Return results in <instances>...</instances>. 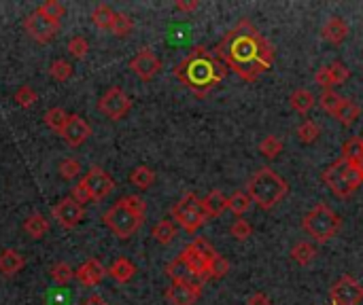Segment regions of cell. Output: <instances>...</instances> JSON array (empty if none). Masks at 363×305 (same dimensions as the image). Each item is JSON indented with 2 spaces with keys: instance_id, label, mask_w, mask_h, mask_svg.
<instances>
[{
  "instance_id": "obj_1",
  "label": "cell",
  "mask_w": 363,
  "mask_h": 305,
  "mask_svg": "<svg viewBox=\"0 0 363 305\" xmlns=\"http://www.w3.org/2000/svg\"><path fill=\"white\" fill-rule=\"evenodd\" d=\"M212 51L247 83L257 81L274 64L272 43L249 20H240L230 28Z\"/></svg>"
},
{
  "instance_id": "obj_2",
  "label": "cell",
  "mask_w": 363,
  "mask_h": 305,
  "mask_svg": "<svg viewBox=\"0 0 363 305\" xmlns=\"http://www.w3.org/2000/svg\"><path fill=\"white\" fill-rule=\"evenodd\" d=\"M228 74V66L204 45L193 47L177 66L174 76L198 98H206L212 90L221 85Z\"/></svg>"
},
{
  "instance_id": "obj_3",
  "label": "cell",
  "mask_w": 363,
  "mask_h": 305,
  "mask_svg": "<svg viewBox=\"0 0 363 305\" xmlns=\"http://www.w3.org/2000/svg\"><path fill=\"white\" fill-rule=\"evenodd\" d=\"M247 193L259 210H272L287 197L289 185L280 174H276L272 168L263 166L249 178Z\"/></svg>"
},
{
  "instance_id": "obj_4",
  "label": "cell",
  "mask_w": 363,
  "mask_h": 305,
  "mask_svg": "<svg viewBox=\"0 0 363 305\" xmlns=\"http://www.w3.org/2000/svg\"><path fill=\"white\" fill-rule=\"evenodd\" d=\"M321 180L329 191L340 197L348 199L361 185H363V172L344 155H340L331 166H327L321 174Z\"/></svg>"
},
{
  "instance_id": "obj_5",
  "label": "cell",
  "mask_w": 363,
  "mask_h": 305,
  "mask_svg": "<svg viewBox=\"0 0 363 305\" xmlns=\"http://www.w3.org/2000/svg\"><path fill=\"white\" fill-rule=\"evenodd\" d=\"M302 227L315 242L325 244L331 238H336V234L340 232L342 218L334 212V208H329V204L321 201L306 212V216L302 218Z\"/></svg>"
},
{
  "instance_id": "obj_6",
  "label": "cell",
  "mask_w": 363,
  "mask_h": 305,
  "mask_svg": "<svg viewBox=\"0 0 363 305\" xmlns=\"http://www.w3.org/2000/svg\"><path fill=\"white\" fill-rule=\"evenodd\" d=\"M102 220H104V225L111 229V232H113L117 238L128 240V238H132V236L138 232V229L142 227L144 216L138 214V212H134V210L123 201V197H121L115 206H111V208L104 212Z\"/></svg>"
},
{
  "instance_id": "obj_7",
  "label": "cell",
  "mask_w": 363,
  "mask_h": 305,
  "mask_svg": "<svg viewBox=\"0 0 363 305\" xmlns=\"http://www.w3.org/2000/svg\"><path fill=\"white\" fill-rule=\"evenodd\" d=\"M172 214V220L179 222V227L183 229V232L187 234H196L200 227H204L210 218L208 214L204 212L202 208V199L196 195V193H185L170 210Z\"/></svg>"
},
{
  "instance_id": "obj_8",
  "label": "cell",
  "mask_w": 363,
  "mask_h": 305,
  "mask_svg": "<svg viewBox=\"0 0 363 305\" xmlns=\"http://www.w3.org/2000/svg\"><path fill=\"white\" fill-rule=\"evenodd\" d=\"M331 305H359L363 301V284L352 276H342L329 288Z\"/></svg>"
},
{
  "instance_id": "obj_9",
  "label": "cell",
  "mask_w": 363,
  "mask_h": 305,
  "mask_svg": "<svg viewBox=\"0 0 363 305\" xmlns=\"http://www.w3.org/2000/svg\"><path fill=\"white\" fill-rule=\"evenodd\" d=\"M130 108H132V100H130V96L121 90V87H111V90H107V94L100 98V102H98V111L102 113V115H107L111 121H119V119H123L128 113H130Z\"/></svg>"
},
{
  "instance_id": "obj_10",
  "label": "cell",
  "mask_w": 363,
  "mask_h": 305,
  "mask_svg": "<svg viewBox=\"0 0 363 305\" xmlns=\"http://www.w3.org/2000/svg\"><path fill=\"white\" fill-rule=\"evenodd\" d=\"M202 284L200 280H174L166 288V301L170 305H196L202 297Z\"/></svg>"
},
{
  "instance_id": "obj_11",
  "label": "cell",
  "mask_w": 363,
  "mask_h": 305,
  "mask_svg": "<svg viewBox=\"0 0 363 305\" xmlns=\"http://www.w3.org/2000/svg\"><path fill=\"white\" fill-rule=\"evenodd\" d=\"M132 72L138 76L140 81H151L153 76L162 70V59L156 55L151 47H142L132 59H130Z\"/></svg>"
},
{
  "instance_id": "obj_12",
  "label": "cell",
  "mask_w": 363,
  "mask_h": 305,
  "mask_svg": "<svg viewBox=\"0 0 363 305\" xmlns=\"http://www.w3.org/2000/svg\"><path fill=\"white\" fill-rule=\"evenodd\" d=\"M24 28H26V34L30 38H34L36 43L45 45V43H51L60 30V24H53L51 20H47L45 15H41L39 11H32L26 22H24Z\"/></svg>"
},
{
  "instance_id": "obj_13",
  "label": "cell",
  "mask_w": 363,
  "mask_h": 305,
  "mask_svg": "<svg viewBox=\"0 0 363 305\" xmlns=\"http://www.w3.org/2000/svg\"><path fill=\"white\" fill-rule=\"evenodd\" d=\"M83 185H85L92 201H102V199H107L115 191V180L102 168H92L83 176Z\"/></svg>"
},
{
  "instance_id": "obj_14",
  "label": "cell",
  "mask_w": 363,
  "mask_h": 305,
  "mask_svg": "<svg viewBox=\"0 0 363 305\" xmlns=\"http://www.w3.org/2000/svg\"><path fill=\"white\" fill-rule=\"evenodd\" d=\"M348 76H350V70L346 68V64H342L340 59H336V62H331V64H327V66H323V68L317 70L315 83L319 87H323V92H329L331 87L346 83Z\"/></svg>"
},
{
  "instance_id": "obj_15",
  "label": "cell",
  "mask_w": 363,
  "mask_h": 305,
  "mask_svg": "<svg viewBox=\"0 0 363 305\" xmlns=\"http://www.w3.org/2000/svg\"><path fill=\"white\" fill-rule=\"evenodd\" d=\"M85 216V210L81 204H77L72 197H66L53 206V218L64 227V229H75Z\"/></svg>"
},
{
  "instance_id": "obj_16",
  "label": "cell",
  "mask_w": 363,
  "mask_h": 305,
  "mask_svg": "<svg viewBox=\"0 0 363 305\" xmlns=\"http://www.w3.org/2000/svg\"><path fill=\"white\" fill-rule=\"evenodd\" d=\"M64 138V142L72 148L81 146L90 136H92V125L81 117V115H70L66 121V127L60 134Z\"/></svg>"
},
{
  "instance_id": "obj_17",
  "label": "cell",
  "mask_w": 363,
  "mask_h": 305,
  "mask_svg": "<svg viewBox=\"0 0 363 305\" xmlns=\"http://www.w3.org/2000/svg\"><path fill=\"white\" fill-rule=\"evenodd\" d=\"M181 261L185 263V267H187V271H189V276H193V278H198L200 282H204V280H208V267H210V261L196 248V244L191 242V244H187L183 250H181Z\"/></svg>"
},
{
  "instance_id": "obj_18",
  "label": "cell",
  "mask_w": 363,
  "mask_h": 305,
  "mask_svg": "<svg viewBox=\"0 0 363 305\" xmlns=\"http://www.w3.org/2000/svg\"><path fill=\"white\" fill-rule=\"evenodd\" d=\"M104 276H109V269L98 259H90L75 271V278L85 286H98L104 280Z\"/></svg>"
},
{
  "instance_id": "obj_19",
  "label": "cell",
  "mask_w": 363,
  "mask_h": 305,
  "mask_svg": "<svg viewBox=\"0 0 363 305\" xmlns=\"http://www.w3.org/2000/svg\"><path fill=\"white\" fill-rule=\"evenodd\" d=\"M321 34H323V38H325L327 43L340 45V43H344L346 36H348V24H346L342 17H338V15H336V17H329V20L325 22Z\"/></svg>"
},
{
  "instance_id": "obj_20",
  "label": "cell",
  "mask_w": 363,
  "mask_h": 305,
  "mask_svg": "<svg viewBox=\"0 0 363 305\" xmlns=\"http://www.w3.org/2000/svg\"><path fill=\"white\" fill-rule=\"evenodd\" d=\"M202 208L208 214V218H217L228 210V197L219 189H214V191H210L208 195L202 197Z\"/></svg>"
},
{
  "instance_id": "obj_21",
  "label": "cell",
  "mask_w": 363,
  "mask_h": 305,
  "mask_svg": "<svg viewBox=\"0 0 363 305\" xmlns=\"http://www.w3.org/2000/svg\"><path fill=\"white\" fill-rule=\"evenodd\" d=\"M24 265H26V259L18 250L7 248L0 253V274L3 276H15L24 269Z\"/></svg>"
},
{
  "instance_id": "obj_22",
  "label": "cell",
  "mask_w": 363,
  "mask_h": 305,
  "mask_svg": "<svg viewBox=\"0 0 363 305\" xmlns=\"http://www.w3.org/2000/svg\"><path fill=\"white\" fill-rule=\"evenodd\" d=\"M109 276H111L115 282H119V284H128V282L136 276V265H134L130 259L119 257V259H115L113 265L109 267Z\"/></svg>"
},
{
  "instance_id": "obj_23",
  "label": "cell",
  "mask_w": 363,
  "mask_h": 305,
  "mask_svg": "<svg viewBox=\"0 0 363 305\" xmlns=\"http://www.w3.org/2000/svg\"><path fill=\"white\" fill-rule=\"evenodd\" d=\"M24 232H26L30 238L39 240V238H43V236L49 232V220H47L41 212H34V214H30V216L26 218V222H24Z\"/></svg>"
},
{
  "instance_id": "obj_24",
  "label": "cell",
  "mask_w": 363,
  "mask_h": 305,
  "mask_svg": "<svg viewBox=\"0 0 363 305\" xmlns=\"http://www.w3.org/2000/svg\"><path fill=\"white\" fill-rule=\"evenodd\" d=\"M342 155L348 157L361 172H363V138H348L342 144Z\"/></svg>"
},
{
  "instance_id": "obj_25",
  "label": "cell",
  "mask_w": 363,
  "mask_h": 305,
  "mask_svg": "<svg viewBox=\"0 0 363 305\" xmlns=\"http://www.w3.org/2000/svg\"><path fill=\"white\" fill-rule=\"evenodd\" d=\"M289 104L292 108L300 115H306L315 104H317V98L308 92V90H296L292 96H289Z\"/></svg>"
},
{
  "instance_id": "obj_26",
  "label": "cell",
  "mask_w": 363,
  "mask_h": 305,
  "mask_svg": "<svg viewBox=\"0 0 363 305\" xmlns=\"http://www.w3.org/2000/svg\"><path fill=\"white\" fill-rule=\"evenodd\" d=\"M315 257H317V248H315V244H310V242H298V244L292 248V259H294L298 265H302V267L310 265V263L315 261Z\"/></svg>"
},
{
  "instance_id": "obj_27",
  "label": "cell",
  "mask_w": 363,
  "mask_h": 305,
  "mask_svg": "<svg viewBox=\"0 0 363 305\" xmlns=\"http://www.w3.org/2000/svg\"><path fill=\"white\" fill-rule=\"evenodd\" d=\"M130 183H132L134 187H138V189L144 191V189H149V187L156 183V172H153L149 166H138V168L132 170Z\"/></svg>"
},
{
  "instance_id": "obj_28",
  "label": "cell",
  "mask_w": 363,
  "mask_h": 305,
  "mask_svg": "<svg viewBox=\"0 0 363 305\" xmlns=\"http://www.w3.org/2000/svg\"><path fill=\"white\" fill-rule=\"evenodd\" d=\"M153 238H156V242H160L162 246H168L174 238H177V227H174V222L172 220H168V218H164V220H160L156 227H153Z\"/></svg>"
},
{
  "instance_id": "obj_29",
  "label": "cell",
  "mask_w": 363,
  "mask_h": 305,
  "mask_svg": "<svg viewBox=\"0 0 363 305\" xmlns=\"http://www.w3.org/2000/svg\"><path fill=\"white\" fill-rule=\"evenodd\" d=\"M359 115H361L359 104H357L355 100H346V98H344L342 106H340V108H338V113H336V119H338L342 125L350 127V125L359 119Z\"/></svg>"
},
{
  "instance_id": "obj_30",
  "label": "cell",
  "mask_w": 363,
  "mask_h": 305,
  "mask_svg": "<svg viewBox=\"0 0 363 305\" xmlns=\"http://www.w3.org/2000/svg\"><path fill=\"white\" fill-rule=\"evenodd\" d=\"M251 197L247 191H234L230 197H228V210L234 212L238 218H242V214H247V210L251 208Z\"/></svg>"
},
{
  "instance_id": "obj_31",
  "label": "cell",
  "mask_w": 363,
  "mask_h": 305,
  "mask_svg": "<svg viewBox=\"0 0 363 305\" xmlns=\"http://www.w3.org/2000/svg\"><path fill=\"white\" fill-rule=\"evenodd\" d=\"M113 20H115V11H113L109 5H96V7H94V11H92V22H94L96 28H100V30H111Z\"/></svg>"
},
{
  "instance_id": "obj_32",
  "label": "cell",
  "mask_w": 363,
  "mask_h": 305,
  "mask_svg": "<svg viewBox=\"0 0 363 305\" xmlns=\"http://www.w3.org/2000/svg\"><path fill=\"white\" fill-rule=\"evenodd\" d=\"M282 140L280 138H276V136H266L261 142H259V152L263 157H268V159H274V157H278L280 152H282Z\"/></svg>"
},
{
  "instance_id": "obj_33",
  "label": "cell",
  "mask_w": 363,
  "mask_h": 305,
  "mask_svg": "<svg viewBox=\"0 0 363 305\" xmlns=\"http://www.w3.org/2000/svg\"><path fill=\"white\" fill-rule=\"evenodd\" d=\"M68 113L64 111V108H60V106H55V108H49L47 113H45V123L53 129V132H57V134H62V129L66 127V121H68Z\"/></svg>"
},
{
  "instance_id": "obj_34",
  "label": "cell",
  "mask_w": 363,
  "mask_h": 305,
  "mask_svg": "<svg viewBox=\"0 0 363 305\" xmlns=\"http://www.w3.org/2000/svg\"><path fill=\"white\" fill-rule=\"evenodd\" d=\"M342 102H344V98L342 96H338L336 92H323L321 96H319V106L323 108V113H327V115H331V117H336V113H338V108L342 106Z\"/></svg>"
},
{
  "instance_id": "obj_35",
  "label": "cell",
  "mask_w": 363,
  "mask_h": 305,
  "mask_svg": "<svg viewBox=\"0 0 363 305\" xmlns=\"http://www.w3.org/2000/svg\"><path fill=\"white\" fill-rule=\"evenodd\" d=\"M36 11H39L41 15H45L47 20H51L53 24H60V20H62L64 13H66L64 5L57 3V0H47V3H43Z\"/></svg>"
},
{
  "instance_id": "obj_36",
  "label": "cell",
  "mask_w": 363,
  "mask_h": 305,
  "mask_svg": "<svg viewBox=\"0 0 363 305\" xmlns=\"http://www.w3.org/2000/svg\"><path fill=\"white\" fill-rule=\"evenodd\" d=\"M134 30V22L130 15L125 13H115V20H113V26H111V32L119 38H125L130 32Z\"/></svg>"
},
{
  "instance_id": "obj_37",
  "label": "cell",
  "mask_w": 363,
  "mask_h": 305,
  "mask_svg": "<svg viewBox=\"0 0 363 305\" xmlns=\"http://www.w3.org/2000/svg\"><path fill=\"white\" fill-rule=\"evenodd\" d=\"M51 278H53V282H55V284L66 286L72 278H75V269H72L68 263L60 261V263H55V265L51 267Z\"/></svg>"
},
{
  "instance_id": "obj_38",
  "label": "cell",
  "mask_w": 363,
  "mask_h": 305,
  "mask_svg": "<svg viewBox=\"0 0 363 305\" xmlns=\"http://www.w3.org/2000/svg\"><path fill=\"white\" fill-rule=\"evenodd\" d=\"M319 136H321V125H319L317 121H304V123L298 127V138H300V142H304V144H313Z\"/></svg>"
},
{
  "instance_id": "obj_39",
  "label": "cell",
  "mask_w": 363,
  "mask_h": 305,
  "mask_svg": "<svg viewBox=\"0 0 363 305\" xmlns=\"http://www.w3.org/2000/svg\"><path fill=\"white\" fill-rule=\"evenodd\" d=\"M49 74L53 76L55 81L64 83V81H68L70 76H72V64L66 62V59H55V62H51V66H49Z\"/></svg>"
},
{
  "instance_id": "obj_40",
  "label": "cell",
  "mask_w": 363,
  "mask_h": 305,
  "mask_svg": "<svg viewBox=\"0 0 363 305\" xmlns=\"http://www.w3.org/2000/svg\"><path fill=\"white\" fill-rule=\"evenodd\" d=\"M230 236H232L234 240H238V242L249 240V238L253 236V227H251V222L245 220V218H236V220L232 222V227H230Z\"/></svg>"
},
{
  "instance_id": "obj_41",
  "label": "cell",
  "mask_w": 363,
  "mask_h": 305,
  "mask_svg": "<svg viewBox=\"0 0 363 305\" xmlns=\"http://www.w3.org/2000/svg\"><path fill=\"white\" fill-rule=\"evenodd\" d=\"M230 271V261L221 255H217L212 261H210V267H208V280H219L224 276H228Z\"/></svg>"
},
{
  "instance_id": "obj_42",
  "label": "cell",
  "mask_w": 363,
  "mask_h": 305,
  "mask_svg": "<svg viewBox=\"0 0 363 305\" xmlns=\"http://www.w3.org/2000/svg\"><path fill=\"white\" fill-rule=\"evenodd\" d=\"M68 51H70V55H72V57L83 59V57L88 55V51H90V43H88V38H85V36H72V38L68 41Z\"/></svg>"
},
{
  "instance_id": "obj_43",
  "label": "cell",
  "mask_w": 363,
  "mask_h": 305,
  "mask_svg": "<svg viewBox=\"0 0 363 305\" xmlns=\"http://www.w3.org/2000/svg\"><path fill=\"white\" fill-rule=\"evenodd\" d=\"M39 100V94L30 87V85H22L18 92H15V102L22 106V108H30L32 104H36Z\"/></svg>"
},
{
  "instance_id": "obj_44",
  "label": "cell",
  "mask_w": 363,
  "mask_h": 305,
  "mask_svg": "<svg viewBox=\"0 0 363 305\" xmlns=\"http://www.w3.org/2000/svg\"><path fill=\"white\" fill-rule=\"evenodd\" d=\"M60 174H62V178H66V180H72V178H77L79 174H81V164L77 162V159H64L62 164H60Z\"/></svg>"
},
{
  "instance_id": "obj_45",
  "label": "cell",
  "mask_w": 363,
  "mask_h": 305,
  "mask_svg": "<svg viewBox=\"0 0 363 305\" xmlns=\"http://www.w3.org/2000/svg\"><path fill=\"white\" fill-rule=\"evenodd\" d=\"M166 274L172 278V282H174V280H187V276H189V271H187L185 263L181 261V257H177L174 261H170V263L166 265Z\"/></svg>"
},
{
  "instance_id": "obj_46",
  "label": "cell",
  "mask_w": 363,
  "mask_h": 305,
  "mask_svg": "<svg viewBox=\"0 0 363 305\" xmlns=\"http://www.w3.org/2000/svg\"><path fill=\"white\" fill-rule=\"evenodd\" d=\"M72 199H75L77 204H88V201H92L90 199V193H88V189H85V185H83V180H79L75 187H72Z\"/></svg>"
},
{
  "instance_id": "obj_47",
  "label": "cell",
  "mask_w": 363,
  "mask_h": 305,
  "mask_svg": "<svg viewBox=\"0 0 363 305\" xmlns=\"http://www.w3.org/2000/svg\"><path fill=\"white\" fill-rule=\"evenodd\" d=\"M174 7H177V11H183V13H193V11L200 7V3H198V0H177Z\"/></svg>"
},
{
  "instance_id": "obj_48",
  "label": "cell",
  "mask_w": 363,
  "mask_h": 305,
  "mask_svg": "<svg viewBox=\"0 0 363 305\" xmlns=\"http://www.w3.org/2000/svg\"><path fill=\"white\" fill-rule=\"evenodd\" d=\"M247 305H272V301H270V297L266 292H253L247 299Z\"/></svg>"
},
{
  "instance_id": "obj_49",
  "label": "cell",
  "mask_w": 363,
  "mask_h": 305,
  "mask_svg": "<svg viewBox=\"0 0 363 305\" xmlns=\"http://www.w3.org/2000/svg\"><path fill=\"white\" fill-rule=\"evenodd\" d=\"M64 299L68 301V295H66L64 290H57V292H51V295L47 297V303H51V305H66Z\"/></svg>"
},
{
  "instance_id": "obj_50",
  "label": "cell",
  "mask_w": 363,
  "mask_h": 305,
  "mask_svg": "<svg viewBox=\"0 0 363 305\" xmlns=\"http://www.w3.org/2000/svg\"><path fill=\"white\" fill-rule=\"evenodd\" d=\"M81 305H109V301H107V299H102L100 295H90Z\"/></svg>"
}]
</instances>
